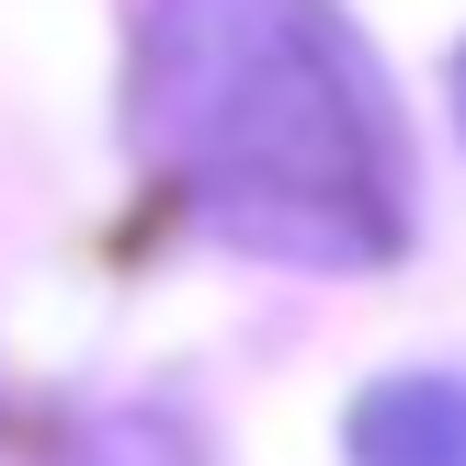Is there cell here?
<instances>
[{"mask_svg": "<svg viewBox=\"0 0 466 466\" xmlns=\"http://www.w3.org/2000/svg\"><path fill=\"white\" fill-rule=\"evenodd\" d=\"M353 466H466V387L455 376L376 387L353 421Z\"/></svg>", "mask_w": 466, "mask_h": 466, "instance_id": "7a4b0ae2", "label": "cell"}, {"mask_svg": "<svg viewBox=\"0 0 466 466\" xmlns=\"http://www.w3.org/2000/svg\"><path fill=\"white\" fill-rule=\"evenodd\" d=\"M148 159L194 217L296 262L399 250V137L319 0H159L137 68Z\"/></svg>", "mask_w": 466, "mask_h": 466, "instance_id": "6da1fadb", "label": "cell"}]
</instances>
